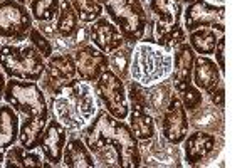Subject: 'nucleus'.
I'll return each mask as SVG.
<instances>
[{
	"instance_id": "f257e3e1",
	"label": "nucleus",
	"mask_w": 252,
	"mask_h": 168,
	"mask_svg": "<svg viewBox=\"0 0 252 168\" xmlns=\"http://www.w3.org/2000/svg\"><path fill=\"white\" fill-rule=\"evenodd\" d=\"M84 143L103 167H140L138 140L129 125L111 116L106 109L97 114L84 128Z\"/></svg>"
},
{
	"instance_id": "f03ea898",
	"label": "nucleus",
	"mask_w": 252,
	"mask_h": 168,
	"mask_svg": "<svg viewBox=\"0 0 252 168\" xmlns=\"http://www.w3.org/2000/svg\"><path fill=\"white\" fill-rule=\"evenodd\" d=\"M3 100L15 111L26 116L19 128L20 145L24 146V150H35L49 121V109L42 89L35 81L10 79L7 81Z\"/></svg>"
},
{
	"instance_id": "7ed1b4c3",
	"label": "nucleus",
	"mask_w": 252,
	"mask_h": 168,
	"mask_svg": "<svg viewBox=\"0 0 252 168\" xmlns=\"http://www.w3.org/2000/svg\"><path fill=\"white\" fill-rule=\"evenodd\" d=\"M56 120L67 128H83L94 118L96 101L86 81L71 79L52 93Z\"/></svg>"
},
{
	"instance_id": "20e7f679",
	"label": "nucleus",
	"mask_w": 252,
	"mask_h": 168,
	"mask_svg": "<svg viewBox=\"0 0 252 168\" xmlns=\"http://www.w3.org/2000/svg\"><path fill=\"white\" fill-rule=\"evenodd\" d=\"M152 15L146 17L145 42L170 49L185 42L187 35L182 27V0H152ZM141 39V40H143Z\"/></svg>"
},
{
	"instance_id": "39448f33",
	"label": "nucleus",
	"mask_w": 252,
	"mask_h": 168,
	"mask_svg": "<svg viewBox=\"0 0 252 168\" xmlns=\"http://www.w3.org/2000/svg\"><path fill=\"white\" fill-rule=\"evenodd\" d=\"M0 67L10 79L39 81L46 64L32 44H7L0 47Z\"/></svg>"
},
{
	"instance_id": "423d86ee",
	"label": "nucleus",
	"mask_w": 252,
	"mask_h": 168,
	"mask_svg": "<svg viewBox=\"0 0 252 168\" xmlns=\"http://www.w3.org/2000/svg\"><path fill=\"white\" fill-rule=\"evenodd\" d=\"M104 9L125 40L135 44L143 39L148 15L140 0H104Z\"/></svg>"
},
{
	"instance_id": "0eeeda50",
	"label": "nucleus",
	"mask_w": 252,
	"mask_h": 168,
	"mask_svg": "<svg viewBox=\"0 0 252 168\" xmlns=\"http://www.w3.org/2000/svg\"><path fill=\"white\" fill-rule=\"evenodd\" d=\"M172 71V57L161 49L141 44L136 47L131 63V72L136 83L152 84L163 79Z\"/></svg>"
},
{
	"instance_id": "6e6552de",
	"label": "nucleus",
	"mask_w": 252,
	"mask_h": 168,
	"mask_svg": "<svg viewBox=\"0 0 252 168\" xmlns=\"http://www.w3.org/2000/svg\"><path fill=\"white\" fill-rule=\"evenodd\" d=\"M96 91L99 100L103 101L104 109L111 116L118 118V120L128 118L129 104L125 84L121 77H118L109 67L96 79Z\"/></svg>"
},
{
	"instance_id": "1a4fd4ad",
	"label": "nucleus",
	"mask_w": 252,
	"mask_h": 168,
	"mask_svg": "<svg viewBox=\"0 0 252 168\" xmlns=\"http://www.w3.org/2000/svg\"><path fill=\"white\" fill-rule=\"evenodd\" d=\"M32 29V15L26 5L15 0L0 2V37L22 40Z\"/></svg>"
},
{
	"instance_id": "9d476101",
	"label": "nucleus",
	"mask_w": 252,
	"mask_h": 168,
	"mask_svg": "<svg viewBox=\"0 0 252 168\" xmlns=\"http://www.w3.org/2000/svg\"><path fill=\"white\" fill-rule=\"evenodd\" d=\"M185 29L189 32L195 29H212L215 32H225V7L212 5L205 0H195L189 3L184 12Z\"/></svg>"
},
{
	"instance_id": "9b49d317",
	"label": "nucleus",
	"mask_w": 252,
	"mask_h": 168,
	"mask_svg": "<svg viewBox=\"0 0 252 168\" xmlns=\"http://www.w3.org/2000/svg\"><path fill=\"white\" fill-rule=\"evenodd\" d=\"M76 64V71L81 76V79L86 81H96L97 77L103 74L109 67V59L104 52L94 46H83L72 56Z\"/></svg>"
},
{
	"instance_id": "f8f14e48",
	"label": "nucleus",
	"mask_w": 252,
	"mask_h": 168,
	"mask_svg": "<svg viewBox=\"0 0 252 168\" xmlns=\"http://www.w3.org/2000/svg\"><path fill=\"white\" fill-rule=\"evenodd\" d=\"M189 133V118L187 109L177 96L170 100L163 116V136L173 145H178L187 138Z\"/></svg>"
},
{
	"instance_id": "ddd939ff",
	"label": "nucleus",
	"mask_w": 252,
	"mask_h": 168,
	"mask_svg": "<svg viewBox=\"0 0 252 168\" xmlns=\"http://www.w3.org/2000/svg\"><path fill=\"white\" fill-rule=\"evenodd\" d=\"M67 141L66 126L56 118L47 121L46 130H44L42 136H40L39 146L42 148V153L51 165H58L63 162V151Z\"/></svg>"
},
{
	"instance_id": "4468645a",
	"label": "nucleus",
	"mask_w": 252,
	"mask_h": 168,
	"mask_svg": "<svg viewBox=\"0 0 252 168\" xmlns=\"http://www.w3.org/2000/svg\"><path fill=\"white\" fill-rule=\"evenodd\" d=\"M89 35H91V42L94 44V47L104 54H111L120 47H123L125 44V37L120 29L108 19L94 20L89 27Z\"/></svg>"
},
{
	"instance_id": "2eb2a0df",
	"label": "nucleus",
	"mask_w": 252,
	"mask_h": 168,
	"mask_svg": "<svg viewBox=\"0 0 252 168\" xmlns=\"http://www.w3.org/2000/svg\"><path fill=\"white\" fill-rule=\"evenodd\" d=\"M44 71L47 72V86L51 88L52 93H56L61 86L74 79V76L78 74L74 59L69 54H61L54 57L51 56Z\"/></svg>"
},
{
	"instance_id": "dca6fc26",
	"label": "nucleus",
	"mask_w": 252,
	"mask_h": 168,
	"mask_svg": "<svg viewBox=\"0 0 252 168\" xmlns=\"http://www.w3.org/2000/svg\"><path fill=\"white\" fill-rule=\"evenodd\" d=\"M193 84L198 89L205 93H210L212 89L220 84V69L215 61L210 59L209 56H198L193 61Z\"/></svg>"
},
{
	"instance_id": "f3484780",
	"label": "nucleus",
	"mask_w": 252,
	"mask_h": 168,
	"mask_svg": "<svg viewBox=\"0 0 252 168\" xmlns=\"http://www.w3.org/2000/svg\"><path fill=\"white\" fill-rule=\"evenodd\" d=\"M19 128L20 121L15 109L10 104L0 106V165L5 151L19 140Z\"/></svg>"
},
{
	"instance_id": "a211bd4d",
	"label": "nucleus",
	"mask_w": 252,
	"mask_h": 168,
	"mask_svg": "<svg viewBox=\"0 0 252 168\" xmlns=\"http://www.w3.org/2000/svg\"><path fill=\"white\" fill-rule=\"evenodd\" d=\"M185 160L189 165H197L202 160H205L215 148V138L214 134H209L205 131H197L193 134H189L185 138Z\"/></svg>"
},
{
	"instance_id": "6ab92c4d",
	"label": "nucleus",
	"mask_w": 252,
	"mask_h": 168,
	"mask_svg": "<svg viewBox=\"0 0 252 168\" xmlns=\"http://www.w3.org/2000/svg\"><path fill=\"white\" fill-rule=\"evenodd\" d=\"M63 162L69 168H94L96 162L84 140L72 138L67 141L63 151Z\"/></svg>"
},
{
	"instance_id": "aec40b11",
	"label": "nucleus",
	"mask_w": 252,
	"mask_h": 168,
	"mask_svg": "<svg viewBox=\"0 0 252 168\" xmlns=\"http://www.w3.org/2000/svg\"><path fill=\"white\" fill-rule=\"evenodd\" d=\"M195 57L197 56H195L193 49L190 47V44L182 42L180 46L175 47V56H173L175 81L173 83H185V81H192Z\"/></svg>"
},
{
	"instance_id": "412c9836",
	"label": "nucleus",
	"mask_w": 252,
	"mask_h": 168,
	"mask_svg": "<svg viewBox=\"0 0 252 168\" xmlns=\"http://www.w3.org/2000/svg\"><path fill=\"white\" fill-rule=\"evenodd\" d=\"M129 128L136 140H152L155 136V121L146 113L143 108H131V113H128Z\"/></svg>"
},
{
	"instance_id": "4be33fe9",
	"label": "nucleus",
	"mask_w": 252,
	"mask_h": 168,
	"mask_svg": "<svg viewBox=\"0 0 252 168\" xmlns=\"http://www.w3.org/2000/svg\"><path fill=\"white\" fill-rule=\"evenodd\" d=\"M79 26V17L76 14V10L72 9L69 0H63L59 7L58 14V24H56V31L59 32L63 37H72L78 32Z\"/></svg>"
},
{
	"instance_id": "5701e85b",
	"label": "nucleus",
	"mask_w": 252,
	"mask_h": 168,
	"mask_svg": "<svg viewBox=\"0 0 252 168\" xmlns=\"http://www.w3.org/2000/svg\"><path fill=\"white\" fill-rule=\"evenodd\" d=\"M190 47L200 56L214 54L215 46L219 42L217 32L212 29H195L190 32Z\"/></svg>"
},
{
	"instance_id": "b1692460",
	"label": "nucleus",
	"mask_w": 252,
	"mask_h": 168,
	"mask_svg": "<svg viewBox=\"0 0 252 168\" xmlns=\"http://www.w3.org/2000/svg\"><path fill=\"white\" fill-rule=\"evenodd\" d=\"M31 15L39 22H51L58 17L61 0H31Z\"/></svg>"
},
{
	"instance_id": "393cba45",
	"label": "nucleus",
	"mask_w": 252,
	"mask_h": 168,
	"mask_svg": "<svg viewBox=\"0 0 252 168\" xmlns=\"http://www.w3.org/2000/svg\"><path fill=\"white\" fill-rule=\"evenodd\" d=\"M69 2L83 22H94L103 14V5L99 0H69Z\"/></svg>"
},
{
	"instance_id": "a878e982",
	"label": "nucleus",
	"mask_w": 252,
	"mask_h": 168,
	"mask_svg": "<svg viewBox=\"0 0 252 168\" xmlns=\"http://www.w3.org/2000/svg\"><path fill=\"white\" fill-rule=\"evenodd\" d=\"M175 89L178 91V100L182 101L185 109H195L202 103V93L192 81L175 83Z\"/></svg>"
},
{
	"instance_id": "bb28decb",
	"label": "nucleus",
	"mask_w": 252,
	"mask_h": 168,
	"mask_svg": "<svg viewBox=\"0 0 252 168\" xmlns=\"http://www.w3.org/2000/svg\"><path fill=\"white\" fill-rule=\"evenodd\" d=\"M128 96H129L131 108H143V109L148 108V94H146V89L140 83L133 81L128 86Z\"/></svg>"
},
{
	"instance_id": "cd10ccee",
	"label": "nucleus",
	"mask_w": 252,
	"mask_h": 168,
	"mask_svg": "<svg viewBox=\"0 0 252 168\" xmlns=\"http://www.w3.org/2000/svg\"><path fill=\"white\" fill-rule=\"evenodd\" d=\"M29 39H31V44L35 49H37V51L40 52V56H42L44 59H49V57L52 56V46H51V42H49V40L44 37L42 34H40L37 29H34V27L31 29Z\"/></svg>"
},
{
	"instance_id": "c85d7f7f",
	"label": "nucleus",
	"mask_w": 252,
	"mask_h": 168,
	"mask_svg": "<svg viewBox=\"0 0 252 168\" xmlns=\"http://www.w3.org/2000/svg\"><path fill=\"white\" fill-rule=\"evenodd\" d=\"M24 146H14V148H10L5 151V155H3V160H2V167L5 168H24Z\"/></svg>"
},
{
	"instance_id": "c756f323",
	"label": "nucleus",
	"mask_w": 252,
	"mask_h": 168,
	"mask_svg": "<svg viewBox=\"0 0 252 168\" xmlns=\"http://www.w3.org/2000/svg\"><path fill=\"white\" fill-rule=\"evenodd\" d=\"M27 167H52L51 163H42L40 155L34 153V150H26L24 151V168Z\"/></svg>"
},
{
	"instance_id": "7c9ffc66",
	"label": "nucleus",
	"mask_w": 252,
	"mask_h": 168,
	"mask_svg": "<svg viewBox=\"0 0 252 168\" xmlns=\"http://www.w3.org/2000/svg\"><path fill=\"white\" fill-rule=\"evenodd\" d=\"M223 47H225V39L220 37L217 42V46H215V61H217V66L219 69H220V74L225 72V56H223Z\"/></svg>"
},
{
	"instance_id": "2f4dec72",
	"label": "nucleus",
	"mask_w": 252,
	"mask_h": 168,
	"mask_svg": "<svg viewBox=\"0 0 252 168\" xmlns=\"http://www.w3.org/2000/svg\"><path fill=\"white\" fill-rule=\"evenodd\" d=\"M210 94V100H212V103L214 104H223V86H222V83L217 86L215 89H212V91L209 93Z\"/></svg>"
},
{
	"instance_id": "473e14b6",
	"label": "nucleus",
	"mask_w": 252,
	"mask_h": 168,
	"mask_svg": "<svg viewBox=\"0 0 252 168\" xmlns=\"http://www.w3.org/2000/svg\"><path fill=\"white\" fill-rule=\"evenodd\" d=\"M5 86H7L5 74H3V71H0V96H3V91H5Z\"/></svg>"
},
{
	"instance_id": "72a5a7b5",
	"label": "nucleus",
	"mask_w": 252,
	"mask_h": 168,
	"mask_svg": "<svg viewBox=\"0 0 252 168\" xmlns=\"http://www.w3.org/2000/svg\"><path fill=\"white\" fill-rule=\"evenodd\" d=\"M15 2L22 3V5H26V3H29V2H31V0H15Z\"/></svg>"
},
{
	"instance_id": "f704fd0d",
	"label": "nucleus",
	"mask_w": 252,
	"mask_h": 168,
	"mask_svg": "<svg viewBox=\"0 0 252 168\" xmlns=\"http://www.w3.org/2000/svg\"><path fill=\"white\" fill-rule=\"evenodd\" d=\"M182 2H185L187 5H189V3H192V2H195V0H182Z\"/></svg>"
},
{
	"instance_id": "c9c22d12",
	"label": "nucleus",
	"mask_w": 252,
	"mask_h": 168,
	"mask_svg": "<svg viewBox=\"0 0 252 168\" xmlns=\"http://www.w3.org/2000/svg\"><path fill=\"white\" fill-rule=\"evenodd\" d=\"M99 2H104V0H99Z\"/></svg>"
},
{
	"instance_id": "e433bc0d",
	"label": "nucleus",
	"mask_w": 252,
	"mask_h": 168,
	"mask_svg": "<svg viewBox=\"0 0 252 168\" xmlns=\"http://www.w3.org/2000/svg\"><path fill=\"white\" fill-rule=\"evenodd\" d=\"M0 2H2V0H0Z\"/></svg>"
}]
</instances>
